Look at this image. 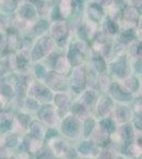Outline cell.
Listing matches in <instances>:
<instances>
[{"mask_svg": "<svg viewBox=\"0 0 142 159\" xmlns=\"http://www.w3.org/2000/svg\"><path fill=\"white\" fill-rule=\"evenodd\" d=\"M92 121H87V123H86V130H85V133H86V135L88 134V130L90 132V129H92Z\"/></svg>", "mask_w": 142, "mask_h": 159, "instance_id": "obj_2", "label": "cell"}, {"mask_svg": "<svg viewBox=\"0 0 142 159\" xmlns=\"http://www.w3.org/2000/svg\"><path fill=\"white\" fill-rule=\"evenodd\" d=\"M76 123L72 119L66 120L65 124H63V130H65L67 135H72V133L76 132Z\"/></svg>", "mask_w": 142, "mask_h": 159, "instance_id": "obj_1", "label": "cell"}]
</instances>
